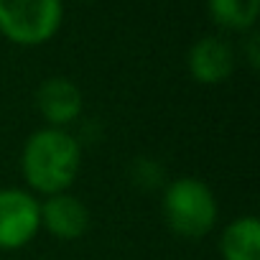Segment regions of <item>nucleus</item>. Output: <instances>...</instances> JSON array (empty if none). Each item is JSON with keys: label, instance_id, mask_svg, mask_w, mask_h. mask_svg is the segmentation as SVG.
<instances>
[{"label": "nucleus", "instance_id": "nucleus-1", "mask_svg": "<svg viewBox=\"0 0 260 260\" xmlns=\"http://www.w3.org/2000/svg\"><path fill=\"white\" fill-rule=\"evenodd\" d=\"M82 146L64 127H41L23 143L21 171L31 191L44 197L64 194L79 176Z\"/></svg>", "mask_w": 260, "mask_h": 260}, {"label": "nucleus", "instance_id": "nucleus-2", "mask_svg": "<svg viewBox=\"0 0 260 260\" xmlns=\"http://www.w3.org/2000/svg\"><path fill=\"white\" fill-rule=\"evenodd\" d=\"M164 219L169 230L186 240H199L209 235L217 224V197L197 176H181L164 189Z\"/></svg>", "mask_w": 260, "mask_h": 260}, {"label": "nucleus", "instance_id": "nucleus-3", "mask_svg": "<svg viewBox=\"0 0 260 260\" xmlns=\"http://www.w3.org/2000/svg\"><path fill=\"white\" fill-rule=\"evenodd\" d=\"M64 21L61 0H0V34L18 46L51 41Z\"/></svg>", "mask_w": 260, "mask_h": 260}, {"label": "nucleus", "instance_id": "nucleus-4", "mask_svg": "<svg viewBox=\"0 0 260 260\" xmlns=\"http://www.w3.org/2000/svg\"><path fill=\"white\" fill-rule=\"evenodd\" d=\"M39 199L26 189H0V250L26 247L41 230Z\"/></svg>", "mask_w": 260, "mask_h": 260}, {"label": "nucleus", "instance_id": "nucleus-5", "mask_svg": "<svg viewBox=\"0 0 260 260\" xmlns=\"http://www.w3.org/2000/svg\"><path fill=\"white\" fill-rule=\"evenodd\" d=\"M82 89L67 77H49L36 89V110L49 122V127L67 130V125L82 115Z\"/></svg>", "mask_w": 260, "mask_h": 260}, {"label": "nucleus", "instance_id": "nucleus-6", "mask_svg": "<svg viewBox=\"0 0 260 260\" xmlns=\"http://www.w3.org/2000/svg\"><path fill=\"white\" fill-rule=\"evenodd\" d=\"M186 67L194 82L199 84H222L235 72V51L219 36L199 39L186 56Z\"/></svg>", "mask_w": 260, "mask_h": 260}, {"label": "nucleus", "instance_id": "nucleus-7", "mask_svg": "<svg viewBox=\"0 0 260 260\" xmlns=\"http://www.w3.org/2000/svg\"><path fill=\"white\" fill-rule=\"evenodd\" d=\"M41 227L56 240H79L89 230V209L72 194H54L39 204Z\"/></svg>", "mask_w": 260, "mask_h": 260}, {"label": "nucleus", "instance_id": "nucleus-8", "mask_svg": "<svg viewBox=\"0 0 260 260\" xmlns=\"http://www.w3.org/2000/svg\"><path fill=\"white\" fill-rule=\"evenodd\" d=\"M222 260H260V219L242 214L232 219L219 237Z\"/></svg>", "mask_w": 260, "mask_h": 260}, {"label": "nucleus", "instance_id": "nucleus-9", "mask_svg": "<svg viewBox=\"0 0 260 260\" xmlns=\"http://www.w3.org/2000/svg\"><path fill=\"white\" fill-rule=\"evenodd\" d=\"M207 11L224 31H250L260 16V0H207Z\"/></svg>", "mask_w": 260, "mask_h": 260}, {"label": "nucleus", "instance_id": "nucleus-10", "mask_svg": "<svg viewBox=\"0 0 260 260\" xmlns=\"http://www.w3.org/2000/svg\"><path fill=\"white\" fill-rule=\"evenodd\" d=\"M257 44H260L257 34H250V36H247V44H245V51H247V61H250L252 69L260 67V51H257Z\"/></svg>", "mask_w": 260, "mask_h": 260}]
</instances>
